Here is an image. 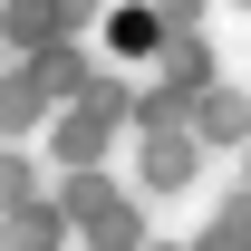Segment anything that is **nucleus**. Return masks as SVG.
Returning <instances> with one entry per match:
<instances>
[{
	"label": "nucleus",
	"instance_id": "obj_1",
	"mask_svg": "<svg viewBox=\"0 0 251 251\" xmlns=\"http://www.w3.org/2000/svg\"><path fill=\"white\" fill-rule=\"evenodd\" d=\"M155 39H164V10H116L106 20V49H126V58H155Z\"/></svg>",
	"mask_w": 251,
	"mask_h": 251
},
{
	"label": "nucleus",
	"instance_id": "obj_2",
	"mask_svg": "<svg viewBox=\"0 0 251 251\" xmlns=\"http://www.w3.org/2000/svg\"><path fill=\"white\" fill-rule=\"evenodd\" d=\"M203 135H222V145H232V135H242V97H213V106H203Z\"/></svg>",
	"mask_w": 251,
	"mask_h": 251
}]
</instances>
